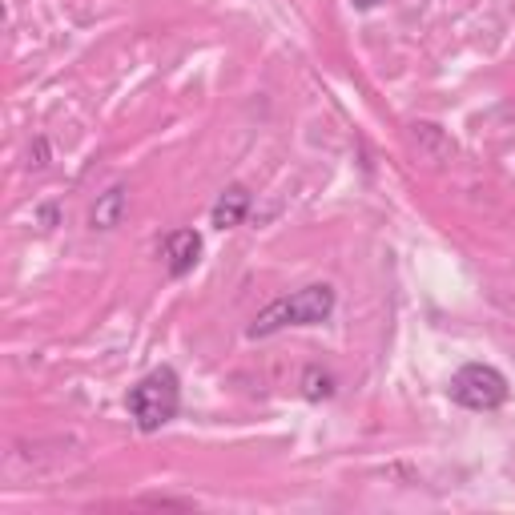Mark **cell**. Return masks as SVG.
Returning a JSON list of instances; mask_svg holds the SVG:
<instances>
[{"instance_id": "obj_8", "label": "cell", "mask_w": 515, "mask_h": 515, "mask_svg": "<svg viewBox=\"0 0 515 515\" xmlns=\"http://www.w3.org/2000/svg\"><path fill=\"white\" fill-rule=\"evenodd\" d=\"M298 387H302V395H306L310 403H326V399L334 395V375L322 371V367H306Z\"/></svg>"}, {"instance_id": "obj_9", "label": "cell", "mask_w": 515, "mask_h": 515, "mask_svg": "<svg viewBox=\"0 0 515 515\" xmlns=\"http://www.w3.org/2000/svg\"><path fill=\"white\" fill-rule=\"evenodd\" d=\"M33 165H37V169H45V165H49V145H45V137H37V141H33Z\"/></svg>"}, {"instance_id": "obj_4", "label": "cell", "mask_w": 515, "mask_h": 515, "mask_svg": "<svg viewBox=\"0 0 515 515\" xmlns=\"http://www.w3.org/2000/svg\"><path fill=\"white\" fill-rule=\"evenodd\" d=\"M407 145H411V153H415L423 165H431V169H439V165H447V161L455 157L451 133H447L443 125H435V121H411V125H407Z\"/></svg>"}, {"instance_id": "obj_7", "label": "cell", "mask_w": 515, "mask_h": 515, "mask_svg": "<svg viewBox=\"0 0 515 515\" xmlns=\"http://www.w3.org/2000/svg\"><path fill=\"white\" fill-rule=\"evenodd\" d=\"M129 214V190L125 186H109L105 194H97L93 210H89V226L93 230H117Z\"/></svg>"}, {"instance_id": "obj_2", "label": "cell", "mask_w": 515, "mask_h": 515, "mask_svg": "<svg viewBox=\"0 0 515 515\" xmlns=\"http://www.w3.org/2000/svg\"><path fill=\"white\" fill-rule=\"evenodd\" d=\"M125 407H129V419L137 423V431H145V435L161 431L165 423H174L178 411H182V383H178V371H174V367L149 371V375L125 395Z\"/></svg>"}, {"instance_id": "obj_1", "label": "cell", "mask_w": 515, "mask_h": 515, "mask_svg": "<svg viewBox=\"0 0 515 515\" xmlns=\"http://www.w3.org/2000/svg\"><path fill=\"white\" fill-rule=\"evenodd\" d=\"M334 314V286L330 282H314V286H302L278 302H270L250 326H246V338H270L286 326H318Z\"/></svg>"}, {"instance_id": "obj_10", "label": "cell", "mask_w": 515, "mask_h": 515, "mask_svg": "<svg viewBox=\"0 0 515 515\" xmlns=\"http://www.w3.org/2000/svg\"><path fill=\"white\" fill-rule=\"evenodd\" d=\"M57 218H61L57 206H45V210H41V226H57Z\"/></svg>"}, {"instance_id": "obj_11", "label": "cell", "mask_w": 515, "mask_h": 515, "mask_svg": "<svg viewBox=\"0 0 515 515\" xmlns=\"http://www.w3.org/2000/svg\"><path fill=\"white\" fill-rule=\"evenodd\" d=\"M351 5H355V9H363V13H367V9H375V5H379V0H351Z\"/></svg>"}, {"instance_id": "obj_6", "label": "cell", "mask_w": 515, "mask_h": 515, "mask_svg": "<svg viewBox=\"0 0 515 515\" xmlns=\"http://www.w3.org/2000/svg\"><path fill=\"white\" fill-rule=\"evenodd\" d=\"M246 214H250V190L246 186H226L218 194L214 210H210V226L214 230H234V226L246 222Z\"/></svg>"}, {"instance_id": "obj_3", "label": "cell", "mask_w": 515, "mask_h": 515, "mask_svg": "<svg viewBox=\"0 0 515 515\" xmlns=\"http://www.w3.org/2000/svg\"><path fill=\"white\" fill-rule=\"evenodd\" d=\"M451 399L467 411H495L507 403V379L487 363H467L451 379Z\"/></svg>"}, {"instance_id": "obj_5", "label": "cell", "mask_w": 515, "mask_h": 515, "mask_svg": "<svg viewBox=\"0 0 515 515\" xmlns=\"http://www.w3.org/2000/svg\"><path fill=\"white\" fill-rule=\"evenodd\" d=\"M161 254H165V270L174 274V278L190 274V270L198 266V258H202V238H198V230H174V234H165Z\"/></svg>"}]
</instances>
